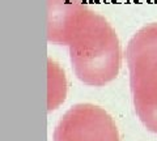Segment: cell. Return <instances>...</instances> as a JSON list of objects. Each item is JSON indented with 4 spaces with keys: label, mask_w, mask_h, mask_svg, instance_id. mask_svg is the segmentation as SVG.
<instances>
[{
    "label": "cell",
    "mask_w": 157,
    "mask_h": 141,
    "mask_svg": "<svg viewBox=\"0 0 157 141\" xmlns=\"http://www.w3.org/2000/svg\"><path fill=\"white\" fill-rule=\"evenodd\" d=\"M68 47L75 75L84 84L104 86L119 73V38L109 21L96 11Z\"/></svg>",
    "instance_id": "obj_1"
},
{
    "label": "cell",
    "mask_w": 157,
    "mask_h": 141,
    "mask_svg": "<svg viewBox=\"0 0 157 141\" xmlns=\"http://www.w3.org/2000/svg\"><path fill=\"white\" fill-rule=\"evenodd\" d=\"M54 141H119V132L102 107L80 103L63 115L54 131Z\"/></svg>",
    "instance_id": "obj_2"
},
{
    "label": "cell",
    "mask_w": 157,
    "mask_h": 141,
    "mask_svg": "<svg viewBox=\"0 0 157 141\" xmlns=\"http://www.w3.org/2000/svg\"><path fill=\"white\" fill-rule=\"evenodd\" d=\"M82 0H47V39L70 46L93 14Z\"/></svg>",
    "instance_id": "obj_3"
},
{
    "label": "cell",
    "mask_w": 157,
    "mask_h": 141,
    "mask_svg": "<svg viewBox=\"0 0 157 141\" xmlns=\"http://www.w3.org/2000/svg\"><path fill=\"white\" fill-rule=\"evenodd\" d=\"M130 80L157 75V22L139 29L126 48Z\"/></svg>",
    "instance_id": "obj_4"
},
{
    "label": "cell",
    "mask_w": 157,
    "mask_h": 141,
    "mask_svg": "<svg viewBox=\"0 0 157 141\" xmlns=\"http://www.w3.org/2000/svg\"><path fill=\"white\" fill-rule=\"evenodd\" d=\"M136 114L147 128L157 133V75L130 80Z\"/></svg>",
    "instance_id": "obj_5"
},
{
    "label": "cell",
    "mask_w": 157,
    "mask_h": 141,
    "mask_svg": "<svg viewBox=\"0 0 157 141\" xmlns=\"http://www.w3.org/2000/svg\"><path fill=\"white\" fill-rule=\"evenodd\" d=\"M48 87H47V109L52 111L58 109L66 99L67 95V80L62 67L54 60L48 59Z\"/></svg>",
    "instance_id": "obj_6"
}]
</instances>
